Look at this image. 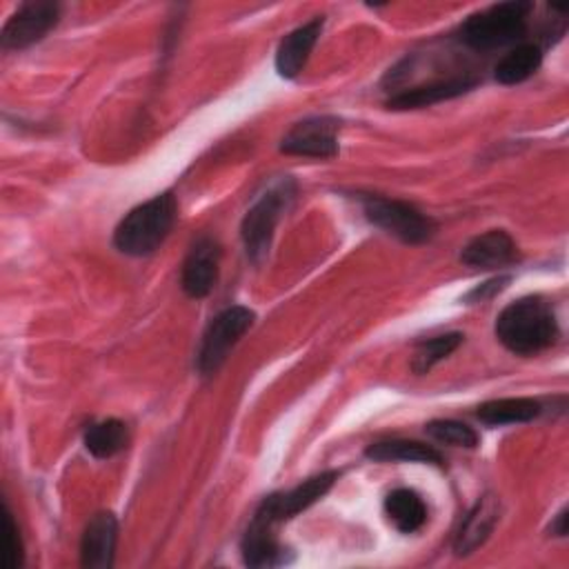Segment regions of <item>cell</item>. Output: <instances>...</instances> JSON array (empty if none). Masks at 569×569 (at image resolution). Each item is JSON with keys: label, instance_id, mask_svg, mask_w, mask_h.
Instances as JSON below:
<instances>
[{"label": "cell", "instance_id": "4fadbf2b", "mask_svg": "<svg viewBox=\"0 0 569 569\" xmlns=\"http://www.w3.org/2000/svg\"><path fill=\"white\" fill-rule=\"evenodd\" d=\"M320 31H322V18L316 16L313 20L300 24L298 29H293L280 40L276 49V69L282 78H296L302 71Z\"/></svg>", "mask_w": 569, "mask_h": 569}, {"label": "cell", "instance_id": "7a4b0ae2", "mask_svg": "<svg viewBox=\"0 0 569 569\" xmlns=\"http://www.w3.org/2000/svg\"><path fill=\"white\" fill-rule=\"evenodd\" d=\"M176 198L160 193L131 209L116 227L113 242L127 256H149L169 236L176 222Z\"/></svg>", "mask_w": 569, "mask_h": 569}, {"label": "cell", "instance_id": "d4e9b609", "mask_svg": "<svg viewBox=\"0 0 569 569\" xmlns=\"http://www.w3.org/2000/svg\"><path fill=\"white\" fill-rule=\"evenodd\" d=\"M509 282V278L507 276H502V278H496V280H489V282H485V284H480L478 289H473L467 298H489V296H493L496 291H500L505 284Z\"/></svg>", "mask_w": 569, "mask_h": 569}, {"label": "cell", "instance_id": "ffe728a7", "mask_svg": "<svg viewBox=\"0 0 569 569\" xmlns=\"http://www.w3.org/2000/svg\"><path fill=\"white\" fill-rule=\"evenodd\" d=\"M542 62V49L533 42L516 44L507 56H502L493 69L500 84H518L538 71Z\"/></svg>", "mask_w": 569, "mask_h": 569}, {"label": "cell", "instance_id": "8fae6325", "mask_svg": "<svg viewBox=\"0 0 569 569\" xmlns=\"http://www.w3.org/2000/svg\"><path fill=\"white\" fill-rule=\"evenodd\" d=\"M118 540V520L109 511L96 513L80 542V562L87 569H109L113 565V551Z\"/></svg>", "mask_w": 569, "mask_h": 569}, {"label": "cell", "instance_id": "ba28073f", "mask_svg": "<svg viewBox=\"0 0 569 569\" xmlns=\"http://www.w3.org/2000/svg\"><path fill=\"white\" fill-rule=\"evenodd\" d=\"M60 20V7L49 0H33L18 7L0 33L2 49H27L42 40Z\"/></svg>", "mask_w": 569, "mask_h": 569}, {"label": "cell", "instance_id": "ac0fdd59", "mask_svg": "<svg viewBox=\"0 0 569 569\" xmlns=\"http://www.w3.org/2000/svg\"><path fill=\"white\" fill-rule=\"evenodd\" d=\"M385 513L398 531L413 533L427 520V505L411 489H393L385 498Z\"/></svg>", "mask_w": 569, "mask_h": 569}, {"label": "cell", "instance_id": "277c9868", "mask_svg": "<svg viewBox=\"0 0 569 569\" xmlns=\"http://www.w3.org/2000/svg\"><path fill=\"white\" fill-rule=\"evenodd\" d=\"M296 196V184L289 178L278 180L273 187H269L247 211L242 227H240V236L247 249V256L253 262H260L269 247H271V238H273V229L282 216V211L289 207V202Z\"/></svg>", "mask_w": 569, "mask_h": 569}, {"label": "cell", "instance_id": "9c48e42d", "mask_svg": "<svg viewBox=\"0 0 569 569\" xmlns=\"http://www.w3.org/2000/svg\"><path fill=\"white\" fill-rule=\"evenodd\" d=\"M338 476H340L338 471H322L318 476H311L302 485L293 487L291 491L273 493V496L264 498L256 513H260L262 518H267L273 525L284 522V520L293 518L296 513L305 511L307 507H311L316 500H320L333 487Z\"/></svg>", "mask_w": 569, "mask_h": 569}, {"label": "cell", "instance_id": "2e32d148", "mask_svg": "<svg viewBox=\"0 0 569 569\" xmlns=\"http://www.w3.org/2000/svg\"><path fill=\"white\" fill-rule=\"evenodd\" d=\"M273 522L253 513L244 536H242V556L251 567H273L284 562V549L278 545L273 533Z\"/></svg>", "mask_w": 569, "mask_h": 569}, {"label": "cell", "instance_id": "3957f363", "mask_svg": "<svg viewBox=\"0 0 569 569\" xmlns=\"http://www.w3.org/2000/svg\"><path fill=\"white\" fill-rule=\"evenodd\" d=\"M533 4L509 0L469 16L460 27V40L476 51H491L518 42L527 33V18Z\"/></svg>", "mask_w": 569, "mask_h": 569}, {"label": "cell", "instance_id": "d6986e66", "mask_svg": "<svg viewBox=\"0 0 569 569\" xmlns=\"http://www.w3.org/2000/svg\"><path fill=\"white\" fill-rule=\"evenodd\" d=\"M542 411L540 402L533 398H498L482 402L478 407V418L485 425L500 427V425H516V422H529L538 418Z\"/></svg>", "mask_w": 569, "mask_h": 569}, {"label": "cell", "instance_id": "5b68a950", "mask_svg": "<svg viewBox=\"0 0 569 569\" xmlns=\"http://www.w3.org/2000/svg\"><path fill=\"white\" fill-rule=\"evenodd\" d=\"M362 211L371 224L380 227L382 231L396 236L407 244L427 242L436 231V224L429 216H425L413 204L402 200L385 196H365Z\"/></svg>", "mask_w": 569, "mask_h": 569}, {"label": "cell", "instance_id": "52a82bcc", "mask_svg": "<svg viewBox=\"0 0 569 569\" xmlns=\"http://www.w3.org/2000/svg\"><path fill=\"white\" fill-rule=\"evenodd\" d=\"M340 120L333 116H311L296 122L280 140V151L302 158H333L338 153Z\"/></svg>", "mask_w": 569, "mask_h": 569}, {"label": "cell", "instance_id": "484cf974", "mask_svg": "<svg viewBox=\"0 0 569 569\" xmlns=\"http://www.w3.org/2000/svg\"><path fill=\"white\" fill-rule=\"evenodd\" d=\"M549 531H551L553 536H560V538L567 536V509H560V513L553 518Z\"/></svg>", "mask_w": 569, "mask_h": 569}, {"label": "cell", "instance_id": "e0dca14e", "mask_svg": "<svg viewBox=\"0 0 569 569\" xmlns=\"http://www.w3.org/2000/svg\"><path fill=\"white\" fill-rule=\"evenodd\" d=\"M365 456L373 462H427L442 467V456L431 445L418 440H380L365 449Z\"/></svg>", "mask_w": 569, "mask_h": 569}, {"label": "cell", "instance_id": "7402d4cb", "mask_svg": "<svg viewBox=\"0 0 569 569\" xmlns=\"http://www.w3.org/2000/svg\"><path fill=\"white\" fill-rule=\"evenodd\" d=\"M462 342V333H442V336H433L429 340H422L416 345L413 351V360H411V369L416 373H427L433 365H438L440 360H445L449 353H453Z\"/></svg>", "mask_w": 569, "mask_h": 569}, {"label": "cell", "instance_id": "44dd1931", "mask_svg": "<svg viewBox=\"0 0 569 569\" xmlns=\"http://www.w3.org/2000/svg\"><path fill=\"white\" fill-rule=\"evenodd\" d=\"M129 445V429L122 420L107 418L84 431V447L96 458H111Z\"/></svg>", "mask_w": 569, "mask_h": 569}, {"label": "cell", "instance_id": "9a60e30c", "mask_svg": "<svg viewBox=\"0 0 569 569\" xmlns=\"http://www.w3.org/2000/svg\"><path fill=\"white\" fill-rule=\"evenodd\" d=\"M476 84L473 78L467 76H456V78H447V80H431L427 84H418L411 89H402L398 93H393L387 104L391 109H418V107H429L449 98H456L465 91H469Z\"/></svg>", "mask_w": 569, "mask_h": 569}, {"label": "cell", "instance_id": "7c38bea8", "mask_svg": "<svg viewBox=\"0 0 569 569\" xmlns=\"http://www.w3.org/2000/svg\"><path fill=\"white\" fill-rule=\"evenodd\" d=\"M518 258V247L513 238L502 229H491L482 236H476L460 253V260L467 267L476 269H498L511 264Z\"/></svg>", "mask_w": 569, "mask_h": 569}, {"label": "cell", "instance_id": "603a6c76", "mask_svg": "<svg viewBox=\"0 0 569 569\" xmlns=\"http://www.w3.org/2000/svg\"><path fill=\"white\" fill-rule=\"evenodd\" d=\"M425 431L429 438L442 442V445H453V447H476L478 445V433L458 420H431L425 425Z\"/></svg>", "mask_w": 569, "mask_h": 569}, {"label": "cell", "instance_id": "8992f818", "mask_svg": "<svg viewBox=\"0 0 569 569\" xmlns=\"http://www.w3.org/2000/svg\"><path fill=\"white\" fill-rule=\"evenodd\" d=\"M253 325V311L247 307H229L222 313H218L200 342L198 351V369L202 376L216 373L222 362L227 360L229 351L236 347V342L244 336V331Z\"/></svg>", "mask_w": 569, "mask_h": 569}, {"label": "cell", "instance_id": "5bb4252c", "mask_svg": "<svg viewBox=\"0 0 569 569\" xmlns=\"http://www.w3.org/2000/svg\"><path fill=\"white\" fill-rule=\"evenodd\" d=\"M498 500L496 496H482L465 516L456 540H453V551L456 556H469L476 551L491 533V529L498 522Z\"/></svg>", "mask_w": 569, "mask_h": 569}, {"label": "cell", "instance_id": "6da1fadb", "mask_svg": "<svg viewBox=\"0 0 569 569\" xmlns=\"http://www.w3.org/2000/svg\"><path fill=\"white\" fill-rule=\"evenodd\" d=\"M498 340L518 356H533L560 338L553 307L540 296H527L507 305L496 320Z\"/></svg>", "mask_w": 569, "mask_h": 569}, {"label": "cell", "instance_id": "cb8c5ba5", "mask_svg": "<svg viewBox=\"0 0 569 569\" xmlns=\"http://www.w3.org/2000/svg\"><path fill=\"white\" fill-rule=\"evenodd\" d=\"M4 569H16L22 565V542L18 527L13 522L11 511L4 507V556H2Z\"/></svg>", "mask_w": 569, "mask_h": 569}, {"label": "cell", "instance_id": "30bf717a", "mask_svg": "<svg viewBox=\"0 0 569 569\" xmlns=\"http://www.w3.org/2000/svg\"><path fill=\"white\" fill-rule=\"evenodd\" d=\"M220 247L213 238L202 236L189 249V256L182 264V289L191 298H204L218 280Z\"/></svg>", "mask_w": 569, "mask_h": 569}]
</instances>
